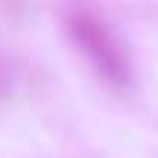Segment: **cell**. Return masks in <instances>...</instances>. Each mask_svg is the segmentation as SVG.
Masks as SVG:
<instances>
[{
    "label": "cell",
    "instance_id": "obj_1",
    "mask_svg": "<svg viewBox=\"0 0 158 158\" xmlns=\"http://www.w3.org/2000/svg\"><path fill=\"white\" fill-rule=\"evenodd\" d=\"M64 29H68L73 47L88 59V64L108 85H126L132 79L129 50L120 41L117 29L108 23V18L97 6L85 3V0L68 6V12H64Z\"/></svg>",
    "mask_w": 158,
    "mask_h": 158
}]
</instances>
